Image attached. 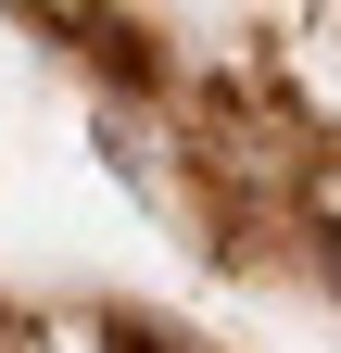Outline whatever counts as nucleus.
Listing matches in <instances>:
<instances>
[{"label":"nucleus","instance_id":"f257e3e1","mask_svg":"<svg viewBox=\"0 0 341 353\" xmlns=\"http://www.w3.org/2000/svg\"><path fill=\"white\" fill-rule=\"evenodd\" d=\"M329 265H341V228H329Z\"/></svg>","mask_w":341,"mask_h":353}]
</instances>
